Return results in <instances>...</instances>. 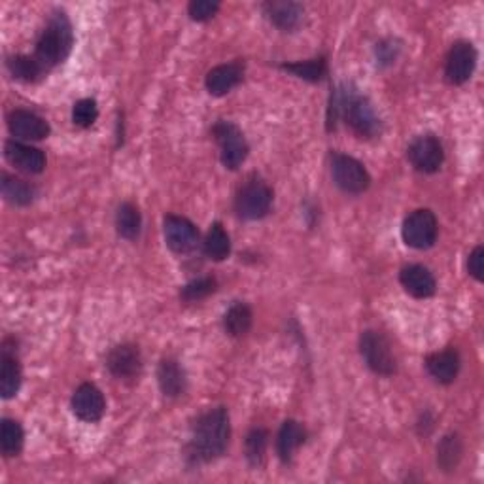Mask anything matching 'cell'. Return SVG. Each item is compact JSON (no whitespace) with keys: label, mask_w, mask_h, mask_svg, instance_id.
Listing matches in <instances>:
<instances>
[{"label":"cell","mask_w":484,"mask_h":484,"mask_svg":"<svg viewBox=\"0 0 484 484\" xmlns=\"http://www.w3.org/2000/svg\"><path fill=\"white\" fill-rule=\"evenodd\" d=\"M231 439V422L225 407L210 408L195 418L191 437L186 447V462L190 465L210 464L222 458Z\"/></svg>","instance_id":"1"},{"label":"cell","mask_w":484,"mask_h":484,"mask_svg":"<svg viewBox=\"0 0 484 484\" xmlns=\"http://www.w3.org/2000/svg\"><path fill=\"white\" fill-rule=\"evenodd\" d=\"M339 119H343L359 139L371 141L381 134V119H378L371 101L361 95L354 84H343L339 89H333L327 109V131H335Z\"/></svg>","instance_id":"2"},{"label":"cell","mask_w":484,"mask_h":484,"mask_svg":"<svg viewBox=\"0 0 484 484\" xmlns=\"http://www.w3.org/2000/svg\"><path fill=\"white\" fill-rule=\"evenodd\" d=\"M72 44V23L63 10H55L36 40L33 55L45 70H52L70 55Z\"/></svg>","instance_id":"3"},{"label":"cell","mask_w":484,"mask_h":484,"mask_svg":"<svg viewBox=\"0 0 484 484\" xmlns=\"http://www.w3.org/2000/svg\"><path fill=\"white\" fill-rule=\"evenodd\" d=\"M272 190L262 178L252 176L242 184L235 195V212L240 220L255 222L265 218L272 206Z\"/></svg>","instance_id":"4"},{"label":"cell","mask_w":484,"mask_h":484,"mask_svg":"<svg viewBox=\"0 0 484 484\" xmlns=\"http://www.w3.org/2000/svg\"><path fill=\"white\" fill-rule=\"evenodd\" d=\"M359 354L366 366L378 376H393L398 373V359L384 333L366 329L359 335Z\"/></svg>","instance_id":"5"},{"label":"cell","mask_w":484,"mask_h":484,"mask_svg":"<svg viewBox=\"0 0 484 484\" xmlns=\"http://www.w3.org/2000/svg\"><path fill=\"white\" fill-rule=\"evenodd\" d=\"M329 169L335 186L346 195H359L371 186V174L363 163L352 156L333 151L329 156Z\"/></svg>","instance_id":"6"},{"label":"cell","mask_w":484,"mask_h":484,"mask_svg":"<svg viewBox=\"0 0 484 484\" xmlns=\"http://www.w3.org/2000/svg\"><path fill=\"white\" fill-rule=\"evenodd\" d=\"M212 136L220 148V159L225 169L237 171L238 166L246 161L250 146L246 142V136L231 121L220 119L212 127Z\"/></svg>","instance_id":"7"},{"label":"cell","mask_w":484,"mask_h":484,"mask_svg":"<svg viewBox=\"0 0 484 484\" xmlns=\"http://www.w3.org/2000/svg\"><path fill=\"white\" fill-rule=\"evenodd\" d=\"M439 235V222L430 208L411 212L403 222L401 237L407 246L415 250H430Z\"/></svg>","instance_id":"8"},{"label":"cell","mask_w":484,"mask_h":484,"mask_svg":"<svg viewBox=\"0 0 484 484\" xmlns=\"http://www.w3.org/2000/svg\"><path fill=\"white\" fill-rule=\"evenodd\" d=\"M407 157L418 173L433 174L445 163V148L435 134H420L408 146Z\"/></svg>","instance_id":"9"},{"label":"cell","mask_w":484,"mask_h":484,"mask_svg":"<svg viewBox=\"0 0 484 484\" xmlns=\"http://www.w3.org/2000/svg\"><path fill=\"white\" fill-rule=\"evenodd\" d=\"M477 67V50L472 42L458 40L452 44L445 63V78L450 85H464Z\"/></svg>","instance_id":"10"},{"label":"cell","mask_w":484,"mask_h":484,"mask_svg":"<svg viewBox=\"0 0 484 484\" xmlns=\"http://www.w3.org/2000/svg\"><path fill=\"white\" fill-rule=\"evenodd\" d=\"M106 367L117 381L134 383L142 373V354L139 346L125 343L117 344L106 356Z\"/></svg>","instance_id":"11"},{"label":"cell","mask_w":484,"mask_h":484,"mask_svg":"<svg viewBox=\"0 0 484 484\" xmlns=\"http://www.w3.org/2000/svg\"><path fill=\"white\" fill-rule=\"evenodd\" d=\"M8 129L15 141L20 142H36L48 139L50 134V124L36 112H30L25 109H15L8 114Z\"/></svg>","instance_id":"12"},{"label":"cell","mask_w":484,"mask_h":484,"mask_svg":"<svg viewBox=\"0 0 484 484\" xmlns=\"http://www.w3.org/2000/svg\"><path fill=\"white\" fill-rule=\"evenodd\" d=\"M165 242L174 254H190L199 242V230L184 216L166 214L163 220Z\"/></svg>","instance_id":"13"},{"label":"cell","mask_w":484,"mask_h":484,"mask_svg":"<svg viewBox=\"0 0 484 484\" xmlns=\"http://www.w3.org/2000/svg\"><path fill=\"white\" fill-rule=\"evenodd\" d=\"M70 407L76 418H80L82 422H87V424H95L106 413L104 393L95 384L84 383L74 390Z\"/></svg>","instance_id":"14"},{"label":"cell","mask_w":484,"mask_h":484,"mask_svg":"<svg viewBox=\"0 0 484 484\" xmlns=\"http://www.w3.org/2000/svg\"><path fill=\"white\" fill-rule=\"evenodd\" d=\"M6 161L27 174H40L45 169V156L40 148L20 141H8L4 144Z\"/></svg>","instance_id":"15"},{"label":"cell","mask_w":484,"mask_h":484,"mask_svg":"<svg viewBox=\"0 0 484 484\" xmlns=\"http://www.w3.org/2000/svg\"><path fill=\"white\" fill-rule=\"evenodd\" d=\"M21 383V363L10 346V341H4L3 356H0V396H3V399H12L18 396Z\"/></svg>","instance_id":"16"},{"label":"cell","mask_w":484,"mask_h":484,"mask_svg":"<svg viewBox=\"0 0 484 484\" xmlns=\"http://www.w3.org/2000/svg\"><path fill=\"white\" fill-rule=\"evenodd\" d=\"M399 282L408 295L415 299H428L435 294L437 282L433 272L424 265H407L399 272Z\"/></svg>","instance_id":"17"},{"label":"cell","mask_w":484,"mask_h":484,"mask_svg":"<svg viewBox=\"0 0 484 484\" xmlns=\"http://www.w3.org/2000/svg\"><path fill=\"white\" fill-rule=\"evenodd\" d=\"M262 8L267 20L277 28H280L282 33H294L301 25L302 15H305L302 6L297 3H290V0H272V3H265Z\"/></svg>","instance_id":"18"},{"label":"cell","mask_w":484,"mask_h":484,"mask_svg":"<svg viewBox=\"0 0 484 484\" xmlns=\"http://www.w3.org/2000/svg\"><path fill=\"white\" fill-rule=\"evenodd\" d=\"M462 367V359L458 351L445 348L441 352H433L426 358V369L430 376L439 384H452Z\"/></svg>","instance_id":"19"},{"label":"cell","mask_w":484,"mask_h":484,"mask_svg":"<svg viewBox=\"0 0 484 484\" xmlns=\"http://www.w3.org/2000/svg\"><path fill=\"white\" fill-rule=\"evenodd\" d=\"M242 76H245V67L240 63H227V65H218L212 70H208L205 85L210 95L214 97H223L242 82Z\"/></svg>","instance_id":"20"},{"label":"cell","mask_w":484,"mask_h":484,"mask_svg":"<svg viewBox=\"0 0 484 484\" xmlns=\"http://www.w3.org/2000/svg\"><path fill=\"white\" fill-rule=\"evenodd\" d=\"M157 384L166 398H180L186 391V373L174 358H163L157 367Z\"/></svg>","instance_id":"21"},{"label":"cell","mask_w":484,"mask_h":484,"mask_svg":"<svg viewBox=\"0 0 484 484\" xmlns=\"http://www.w3.org/2000/svg\"><path fill=\"white\" fill-rule=\"evenodd\" d=\"M307 430L297 420H286L277 435V454L284 464H290L295 456L297 448L305 443Z\"/></svg>","instance_id":"22"},{"label":"cell","mask_w":484,"mask_h":484,"mask_svg":"<svg viewBox=\"0 0 484 484\" xmlns=\"http://www.w3.org/2000/svg\"><path fill=\"white\" fill-rule=\"evenodd\" d=\"M464 458V441L458 433H447L437 445V467L445 473L456 472Z\"/></svg>","instance_id":"23"},{"label":"cell","mask_w":484,"mask_h":484,"mask_svg":"<svg viewBox=\"0 0 484 484\" xmlns=\"http://www.w3.org/2000/svg\"><path fill=\"white\" fill-rule=\"evenodd\" d=\"M252 320H254V314L246 302L235 301L223 314V329L230 337L240 339L252 329Z\"/></svg>","instance_id":"24"},{"label":"cell","mask_w":484,"mask_h":484,"mask_svg":"<svg viewBox=\"0 0 484 484\" xmlns=\"http://www.w3.org/2000/svg\"><path fill=\"white\" fill-rule=\"evenodd\" d=\"M6 69L15 80L25 84L40 82L48 70H45L35 55H12L6 59Z\"/></svg>","instance_id":"25"},{"label":"cell","mask_w":484,"mask_h":484,"mask_svg":"<svg viewBox=\"0 0 484 484\" xmlns=\"http://www.w3.org/2000/svg\"><path fill=\"white\" fill-rule=\"evenodd\" d=\"M0 190H3L4 199L13 206H28L36 197V188L33 184L6 173L0 180Z\"/></svg>","instance_id":"26"},{"label":"cell","mask_w":484,"mask_h":484,"mask_svg":"<svg viewBox=\"0 0 484 484\" xmlns=\"http://www.w3.org/2000/svg\"><path fill=\"white\" fill-rule=\"evenodd\" d=\"M116 231L121 238L136 240L142 231V214L136 205L121 203L116 212Z\"/></svg>","instance_id":"27"},{"label":"cell","mask_w":484,"mask_h":484,"mask_svg":"<svg viewBox=\"0 0 484 484\" xmlns=\"http://www.w3.org/2000/svg\"><path fill=\"white\" fill-rule=\"evenodd\" d=\"M203 252L212 262H223L231 254V238L222 223H212L203 242Z\"/></svg>","instance_id":"28"},{"label":"cell","mask_w":484,"mask_h":484,"mask_svg":"<svg viewBox=\"0 0 484 484\" xmlns=\"http://www.w3.org/2000/svg\"><path fill=\"white\" fill-rule=\"evenodd\" d=\"M25 443V432L21 424L13 418H3L0 424V450H3L4 458H13L21 452Z\"/></svg>","instance_id":"29"},{"label":"cell","mask_w":484,"mask_h":484,"mask_svg":"<svg viewBox=\"0 0 484 484\" xmlns=\"http://www.w3.org/2000/svg\"><path fill=\"white\" fill-rule=\"evenodd\" d=\"M280 69L295 78L307 82H320L327 74V60L326 57H316L309 60H297V63H284Z\"/></svg>","instance_id":"30"},{"label":"cell","mask_w":484,"mask_h":484,"mask_svg":"<svg viewBox=\"0 0 484 484\" xmlns=\"http://www.w3.org/2000/svg\"><path fill=\"white\" fill-rule=\"evenodd\" d=\"M269 445V432L265 428H252L246 435L245 450L246 460L252 467H260L265 460V452Z\"/></svg>","instance_id":"31"},{"label":"cell","mask_w":484,"mask_h":484,"mask_svg":"<svg viewBox=\"0 0 484 484\" xmlns=\"http://www.w3.org/2000/svg\"><path fill=\"white\" fill-rule=\"evenodd\" d=\"M218 290V280L212 277H201L188 282L180 290V299L184 302H199Z\"/></svg>","instance_id":"32"},{"label":"cell","mask_w":484,"mask_h":484,"mask_svg":"<svg viewBox=\"0 0 484 484\" xmlns=\"http://www.w3.org/2000/svg\"><path fill=\"white\" fill-rule=\"evenodd\" d=\"M99 117V106L95 99H80L72 106V124L89 129Z\"/></svg>","instance_id":"33"},{"label":"cell","mask_w":484,"mask_h":484,"mask_svg":"<svg viewBox=\"0 0 484 484\" xmlns=\"http://www.w3.org/2000/svg\"><path fill=\"white\" fill-rule=\"evenodd\" d=\"M401 52V44L396 38H384L376 42L375 45V57L378 67H390L398 60Z\"/></svg>","instance_id":"34"},{"label":"cell","mask_w":484,"mask_h":484,"mask_svg":"<svg viewBox=\"0 0 484 484\" xmlns=\"http://www.w3.org/2000/svg\"><path fill=\"white\" fill-rule=\"evenodd\" d=\"M220 10V3H212V0H193L188 6V13L193 21H208L214 18Z\"/></svg>","instance_id":"35"},{"label":"cell","mask_w":484,"mask_h":484,"mask_svg":"<svg viewBox=\"0 0 484 484\" xmlns=\"http://www.w3.org/2000/svg\"><path fill=\"white\" fill-rule=\"evenodd\" d=\"M467 270L469 275H472L477 282H482L484 278V250L482 246H477L472 254H469V260H467Z\"/></svg>","instance_id":"36"}]
</instances>
